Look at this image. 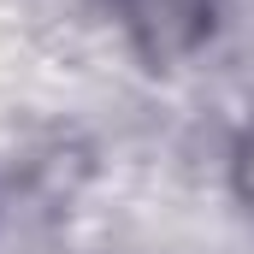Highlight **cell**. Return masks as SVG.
Here are the masks:
<instances>
[{"label": "cell", "mask_w": 254, "mask_h": 254, "mask_svg": "<svg viewBox=\"0 0 254 254\" xmlns=\"http://www.w3.org/2000/svg\"><path fill=\"white\" fill-rule=\"evenodd\" d=\"M125 24L154 60H172L207 36L213 0H125Z\"/></svg>", "instance_id": "1"}, {"label": "cell", "mask_w": 254, "mask_h": 254, "mask_svg": "<svg viewBox=\"0 0 254 254\" xmlns=\"http://www.w3.org/2000/svg\"><path fill=\"white\" fill-rule=\"evenodd\" d=\"M237 190L254 201V130H249V142L237 148Z\"/></svg>", "instance_id": "2"}]
</instances>
